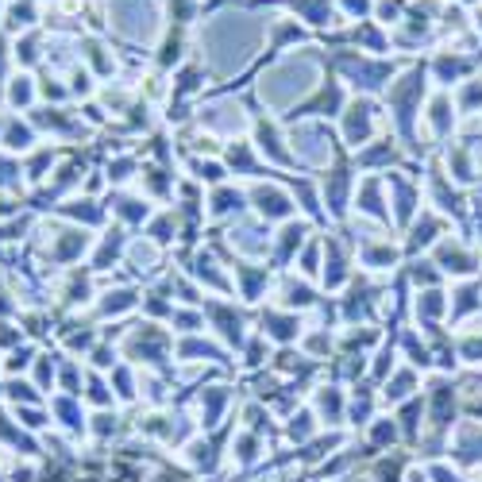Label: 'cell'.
I'll return each instance as SVG.
<instances>
[{
	"mask_svg": "<svg viewBox=\"0 0 482 482\" xmlns=\"http://www.w3.org/2000/svg\"><path fill=\"white\" fill-rule=\"evenodd\" d=\"M31 128H27V124H8L4 128V147H12V150H27V147H31Z\"/></svg>",
	"mask_w": 482,
	"mask_h": 482,
	"instance_id": "obj_3",
	"label": "cell"
},
{
	"mask_svg": "<svg viewBox=\"0 0 482 482\" xmlns=\"http://www.w3.org/2000/svg\"><path fill=\"white\" fill-rule=\"evenodd\" d=\"M4 16H8V27H12V31H16V27H20V31H27V27L35 24V4H31V0H24V4L16 0V4L4 8Z\"/></svg>",
	"mask_w": 482,
	"mask_h": 482,
	"instance_id": "obj_1",
	"label": "cell"
},
{
	"mask_svg": "<svg viewBox=\"0 0 482 482\" xmlns=\"http://www.w3.org/2000/svg\"><path fill=\"white\" fill-rule=\"evenodd\" d=\"M0 16H4V0H0Z\"/></svg>",
	"mask_w": 482,
	"mask_h": 482,
	"instance_id": "obj_9",
	"label": "cell"
},
{
	"mask_svg": "<svg viewBox=\"0 0 482 482\" xmlns=\"http://www.w3.org/2000/svg\"><path fill=\"white\" fill-rule=\"evenodd\" d=\"M259 209H262V212H270V216H282V212H289V209H286V201H282L278 193H267V189H262V193H259Z\"/></svg>",
	"mask_w": 482,
	"mask_h": 482,
	"instance_id": "obj_4",
	"label": "cell"
},
{
	"mask_svg": "<svg viewBox=\"0 0 482 482\" xmlns=\"http://www.w3.org/2000/svg\"><path fill=\"white\" fill-rule=\"evenodd\" d=\"M35 54H39V51H35V35H24V39L16 43V58H20V62H35Z\"/></svg>",
	"mask_w": 482,
	"mask_h": 482,
	"instance_id": "obj_5",
	"label": "cell"
},
{
	"mask_svg": "<svg viewBox=\"0 0 482 482\" xmlns=\"http://www.w3.org/2000/svg\"><path fill=\"white\" fill-rule=\"evenodd\" d=\"M16 332H12V324H0V344H12Z\"/></svg>",
	"mask_w": 482,
	"mask_h": 482,
	"instance_id": "obj_7",
	"label": "cell"
},
{
	"mask_svg": "<svg viewBox=\"0 0 482 482\" xmlns=\"http://www.w3.org/2000/svg\"><path fill=\"white\" fill-rule=\"evenodd\" d=\"M12 170H16L12 163H0V185H4V182H8V174H12Z\"/></svg>",
	"mask_w": 482,
	"mask_h": 482,
	"instance_id": "obj_8",
	"label": "cell"
},
{
	"mask_svg": "<svg viewBox=\"0 0 482 482\" xmlns=\"http://www.w3.org/2000/svg\"><path fill=\"white\" fill-rule=\"evenodd\" d=\"M31 97H35V85L27 73H16L12 81H8V105H31Z\"/></svg>",
	"mask_w": 482,
	"mask_h": 482,
	"instance_id": "obj_2",
	"label": "cell"
},
{
	"mask_svg": "<svg viewBox=\"0 0 482 482\" xmlns=\"http://www.w3.org/2000/svg\"><path fill=\"white\" fill-rule=\"evenodd\" d=\"M27 359H31V352H12V359H8V371H20V366H27Z\"/></svg>",
	"mask_w": 482,
	"mask_h": 482,
	"instance_id": "obj_6",
	"label": "cell"
}]
</instances>
